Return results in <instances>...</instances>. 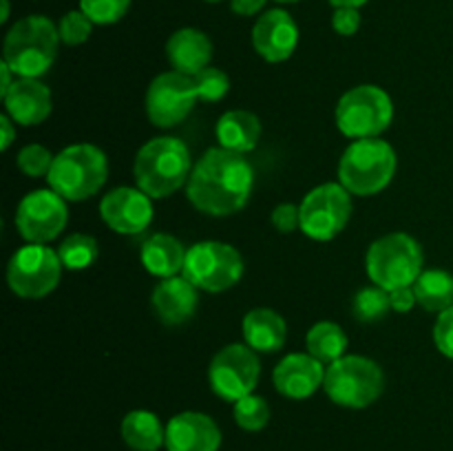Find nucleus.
<instances>
[{
  "label": "nucleus",
  "instance_id": "42",
  "mask_svg": "<svg viewBox=\"0 0 453 451\" xmlns=\"http://www.w3.org/2000/svg\"><path fill=\"white\" fill-rule=\"evenodd\" d=\"M367 0H330V4L332 7H354V9H358V7H363V4H365Z\"/></svg>",
  "mask_w": 453,
  "mask_h": 451
},
{
  "label": "nucleus",
  "instance_id": "31",
  "mask_svg": "<svg viewBox=\"0 0 453 451\" xmlns=\"http://www.w3.org/2000/svg\"><path fill=\"white\" fill-rule=\"evenodd\" d=\"M193 82L195 88H197L199 100L203 102H219L230 91V78L221 69H215V66H206L197 75H193Z\"/></svg>",
  "mask_w": 453,
  "mask_h": 451
},
{
  "label": "nucleus",
  "instance_id": "38",
  "mask_svg": "<svg viewBox=\"0 0 453 451\" xmlns=\"http://www.w3.org/2000/svg\"><path fill=\"white\" fill-rule=\"evenodd\" d=\"M389 303H392L394 312H410L418 301H416V292L414 286H405V287H396V290L389 292Z\"/></svg>",
  "mask_w": 453,
  "mask_h": 451
},
{
  "label": "nucleus",
  "instance_id": "17",
  "mask_svg": "<svg viewBox=\"0 0 453 451\" xmlns=\"http://www.w3.org/2000/svg\"><path fill=\"white\" fill-rule=\"evenodd\" d=\"M168 451H219L221 429L202 411H181L166 424Z\"/></svg>",
  "mask_w": 453,
  "mask_h": 451
},
{
  "label": "nucleus",
  "instance_id": "40",
  "mask_svg": "<svg viewBox=\"0 0 453 451\" xmlns=\"http://www.w3.org/2000/svg\"><path fill=\"white\" fill-rule=\"evenodd\" d=\"M13 119L9 118V115H0V128H3V140H0V149L7 150L9 146H12L13 137H16V133H13Z\"/></svg>",
  "mask_w": 453,
  "mask_h": 451
},
{
  "label": "nucleus",
  "instance_id": "16",
  "mask_svg": "<svg viewBox=\"0 0 453 451\" xmlns=\"http://www.w3.org/2000/svg\"><path fill=\"white\" fill-rule=\"evenodd\" d=\"M252 44L265 62H283L299 44V27L283 9H268L252 27Z\"/></svg>",
  "mask_w": 453,
  "mask_h": 451
},
{
  "label": "nucleus",
  "instance_id": "12",
  "mask_svg": "<svg viewBox=\"0 0 453 451\" xmlns=\"http://www.w3.org/2000/svg\"><path fill=\"white\" fill-rule=\"evenodd\" d=\"M261 363L248 345L233 343L221 348L208 367V383L221 401L237 402L250 396L259 383Z\"/></svg>",
  "mask_w": 453,
  "mask_h": 451
},
{
  "label": "nucleus",
  "instance_id": "36",
  "mask_svg": "<svg viewBox=\"0 0 453 451\" xmlns=\"http://www.w3.org/2000/svg\"><path fill=\"white\" fill-rule=\"evenodd\" d=\"M332 29L341 35H354L361 29V13L354 7H336L332 16Z\"/></svg>",
  "mask_w": 453,
  "mask_h": 451
},
{
  "label": "nucleus",
  "instance_id": "10",
  "mask_svg": "<svg viewBox=\"0 0 453 451\" xmlns=\"http://www.w3.org/2000/svg\"><path fill=\"white\" fill-rule=\"evenodd\" d=\"M195 287L206 292H224L237 286L243 274V259L237 248L221 241L195 243L186 252V264L181 270Z\"/></svg>",
  "mask_w": 453,
  "mask_h": 451
},
{
  "label": "nucleus",
  "instance_id": "35",
  "mask_svg": "<svg viewBox=\"0 0 453 451\" xmlns=\"http://www.w3.org/2000/svg\"><path fill=\"white\" fill-rule=\"evenodd\" d=\"M434 343H436L438 352L445 354L447 358H453V305L438 314V321L434 325Z\"/></svg>",
  "mask_w": 453,
  "mask_h": 451
},
{
  "label": "nucleus",
  "instance_id": "43",
  "mask_svg": "<svg viewBox=\"0 0 453 451\" xmlns=\"http://www.w3.org/2000/svg\"><path fill=\"white\" fill-rule=\"evenodd\" d=\"M9 18V0H3V13H0V22H7Z\"/></svg>",
  "mask_w": 453,
  "mask_h": 451
},
{
  "label": "nucleus",
  "instance_id": "3",
  "mask_svg": "<svg viewBox=\"0 0 453 451\" xmlns=\"http://www.w3.org/2000/svg\"><path fill=\"white\" fill-rule=\"evenodd\" d=\"M60 44V31L47 16L20 18L7 31L3 60L12 66L18 78L44 75L53 65Z\"/></svg>",
  "mask_w": 453,
  "mask_h": 451
},
{
  "label": "nucleus",
  "instance_id": "25",
  "mask_svg": "<svg viewBox=\"0 0 453 451\" xmlns=\"http://www.w3.org/2000/svg\"><path fill=\"white\" fill-rule=\"evenodd\" d=\"M119 433L133 451H157L166 442V427L153 411L146 409L128 411L119 424Z\"/></svg>",
  "mask_w": 453,
  "mask_h": 451
},
{
  "label": "nucleus",
  "instance_id": "18",
  "mask_svg": "<svg viewBox=\"0 0 453 451\" xmlns=\"http://www.w3.org/2000/svg\"><path fill=\"white\" fill-rule=\"evenodd\" d=\"M326 380V367L312 354H288L273 371V383L281 396L292 401L310 398Z\"/></svg>",
  "mask_w": 453,
  "mask_h": 451
},
{
  "label": "nucleus",
  "instance_id": "8",
  "mask_svg": "<svg viewBox=\"0 0 453 451\" xmlns=\"http://www.w3.org/2000/svg\"><path fill=\"white\" fill-rule=\"evenodd\" d=\"M394 119V102L376 84H361L345 93L336 104V126L345 137H379Z\"/></svg>",
  "mask_w": 453,
  "mask_h": 451
},
{
  "label": "nucleus",
  "instance_id": "14",
  "mask_svg": "<svg viewBox=\"0 0 453 451\" xmlns=\"http://www.w3.org/2000/svg\"><path fill=\"white\" fill-rule=\"evenodd\" d=\"M66 221V199L56 190H34L18 203L16 228L29 243L53 241L65 230Z\"/></svg>",
  "mask_w": 453,
  "mask_h": 451
},
{
  "label": "nucleus",
  "instance_id": "24",
  "mask_svg": "<svg viewBox=\"0 0 453 451\" xmlns=\"http://www.w3.org/2000/svg\"><path fill=\"white\" fill-rule=\"evenodd\" d=\"M186 252L180 239L173 234H153L142 246V264L150 274L159 279L177 277L184 270Z\"/></svg>",
  "mask_w": 453,
  "mask_h": 451
},
{
  "label": "nucleus",
  "instance_id": "21",
  "mask_svg": "<svg viewBox=\"0 0 453 451\" xmlns=\"http://www.w3.org/2000/svg\"><path fill=\"white\" fill-rule=\"evenodd\" d=\"M166 56L173 65V71H180V73L193 78L199 71L211 66L212 42L203 31L184 27L168 38Z\"/></svg>",
  "mask_w": 453,
  "mask_h": 451
},
{
  "label": "nucleus",
  "instance_id": "30",
  "mask_svg": "<svg viewBox=\"0 0 453 451\" xmlns=\"http://www.w3.org/2000/svg\"><path fill=\"white\" fill-rule=\"evenodd\" d=\"M233 414L242 429H246V432H261L270 420V407L265 398L250 394V396L234 402Z\"/></svg>",
  "mask_w": 453,
  "mask_h": 451
},
{
  "label": "nucleus",
  "instance_id": "41",
  "mask_svg": "<svg viewBox=\"0 0 453 451\" xmlns=\"http://www.w3.org/2000/svg\"><path fill=\"white\" fill-rule=\"evenodd\" d=\"M0 75H3V84H0V96L4 97L9 93V88L13 87V80H12L13 71H12V66H9L4 60H3V65H0Z\"/></svg>",
  "mask_w": 453,
  "mask_h": 451
},
{
  "label": "nucleus",
  "instance_id": "22",
  "mask_svg": "<svg viewBox=\"0 0 453 451\" xmlns=\"http://www.w3.org/2000/svg\"><path fill=\"white\" fill-rule=\"evenodd\" d=\"M243 339L248 348L255 352L274 354L286 343V321L281 314H277L270 308H255L243 317L242 323Z\"/></svg>",
  "mask_w": 453,
  "mask_h": 451
},
{
  "label": "nucleus",
  "instance_id": "6",
  "mask_svg": "<svg viewBox=\"0 0 453 451\" xmlns=\"http://www.w3.org/2000/svg\"><path fill=\"white\" fill-rule=\"evenodd\" d=\"M423 248L411 234L392 233L376 239L365 256V268L374 286L392 292L414 286L423 274Z\"/></svg>",
  "mask_w": 453,
  "mask_h": 451
},
{
  "label": "nucleus",
  "instance_id": "1",
  "mask_svg": "<svg viewBox=\"0 0 453 451\" xmlns=\"http://www.w3.org/2000/svg\"><path fill=\"white\" fill-rule=\"evenodd\" d=\"M255 172L246 157L228 149H208L195 164L186 195L199 212L226 217L239 212L250 199Z\"/></svg>",
  "mask_w": 453,
  "mask_h": 451
},
{
  "label": "nucleus",
  "instance_id": "7",
  "mask_svg": "<svg viewBox=\"0 0 453 451\" xmlns=\"http://www.w3.org/2000/svg\"><path fill=\"white\" fill-rule=\"evenodd\" d=\"M323 389L332 402L349 409H365L380 398L385 389V374L376 361L348 354L330 363L326 370Z\"/></svg>",
  "mask_w": 453,
  "mask_h": 451
},
{
  "label": "nucleus",
  "instance_id": "44",
  "mask_svg": "<svg viewBox=\"0 0 453 451\" xmlns=\"http://www.w3.org/2000/svg\"><path fill=\"white\" fill-rule=\"evenodd\" d=\"M277 3H299V0H277Z\"/></svg>",
  "mask_w": 453,
  "mask_h": 451
},
{
  "label": "nucleus",
  "instance_id": "19",
  "mask_svg": "<svg viewBox=\"0 0 453 451\" xmlns=\"http://www.w3.org/2000/svg\"><path fill=\"white\" fill-rule=\"evenodd\" d=\"M3 100L9 118L20 126L42 124L53 109L51 91L35 78H18Z\"/></svg>",
  "mask_w": 453,
  "mask_h": 451
},
{
  "label": "nucleus",
  "instance_id": "27",
  "mask_svg": "<svg viewBox=\"0 0 453 451\" xmlns=\"http://www.w3.org/2000/svg\"><path fill=\"white\" fill-rule=\"evenodd\" d=\"M348 334L343 327L336 325L332 321H321L317 325L310 327L308 336H305V348L308 354H312L317 361L321 363H334L341 356H345L348 349Z\"/></svg>",
  "mask_w": 453,
  "mask_h": 451
},
{
  "label": "nucleus",
  "instance_id": "28",
  "mask_svg": "<svg viewBox=\"0 0 453 451\" xmlns=\"http://www.w3.org/2000/svg\"><path fill=\"white\" fill-rule=\"evenodd\" d=\"M58 255H60L62 265L66 270H84L96 264L100 250H97L96 239L88 237V234L75 233L60 243Z\"/></svg>",
  "mask_w": 453,
  "mask_h": 451
},
{
  "label": "nucleus",
  "instance_id": "32",
  "mask_svg": "<svg viewBox=\"0 0 453 451\" xmlns=\"http://www.w3.org/2000/svg\"><path fill=\"white\" fill-rule=\"evenodd\" d=\"M131 0H80V9L91 18L93 25H115L127 16Z\"/></svg>",
  "mask_w": 453,
  "mask_h": 451
},
{
  "label": "nucleus",
  "instance_id": "33",
  "mask_svg": "<svg viewBox=\"0 0 453 451\" xmlns=\"http://www.w3.org/2000/svg\"><path fill=\"white\" fill-rule=\"evenodd\" d=\"M58 31H60V40L69 47H78V44L87 42L88 35L93 31V22L82 9L78 11H69L62 16L60 25H58Z\"/></svg>",
  "mask_w": 453,
  "mask_h": 451
},
{
  "label": "nucleus",
  "instance_id": "4",
  "mask_svg": "<svg viewBox=\"0 0 453 451\" xmlns=\"http://www.w3.org/2000/svg\"><path fill=\"white\" fill-rule=\"evenodd\" d=\"M106 177L109 162L104 150L93 144H73L56 155L47 181L66 202H84L100 193Z\"/></svg>",
  "mask_w": 453,
  "mask_h": 451
},
{
  "label": "nucleus",
  "instance_id": "26",
  "mask_svg": "<svg viewBox=\"0 0 453 451\" xmlns=\"http://www.w3.org/2000/svg\"><path fill=\"white\" fill-rule=\"evenodd\" d=\"M416 301L427 312H445L453 305V274L445 270H423L414 283Z\"/></svg>",
  "mask_w": 453,
  "mask_h": 451
},
{
  "label": "nucleus",
  "instance_id": "37",
  "mask_svg": "<svg viewBox=\"0 0 453 451\" xmlns=\"http://www.w3.org/2000/svg\"><path fill=\"white\" fill-rule=\"evenodd\" d=\"M299 206L295 203H279L273 210V226L279 233H292V230L299 228Z\"/></svg>",
  "mask_w": 453,
  "mask_h": 451
},
{
  "label": "nucleus",
  "instance_id": "39",
  "mask_svg": "<svg viewBox=\"0 0 453 451\" xmlns=\"http://www.w3.org/2000/svg\"><path fill=\"white\" fill-rule=\"evenodd\" d=\"M265 3L268 0H230V9L237 16H255L265 7Z\"/></svg>",
  "mask_w": 453,
  "mask_h": 451
},
{
  "label": "nucleus",
  "instance_id": "45",
  "mask_svg": "<svg viewBox=\"0 0 453 451\" xmlns=\"http://www.w3.org/2000/svg\"><path fill=\"white\" fill-rule=\"evenodd\" d=\"M206 3H221V0H206Z\"/></svg>",
  "mask_w": 453,
  "mask_h": 451
},
{
  "label": "nucleus",
  "instance_id": "5",
  "mask_svg": "<svg viewBox=\"0 0 453 451\" xmlns=\"http://www.w3.org/2000/svg\"><path fill=\"white\" fill-rule=\"evenodd\" d=\"M396 172V150L379 137L354 140L339 162V180L349 195L370 197L388 188Z\"/></svg>",
  "mask_w": 453,
  "mask_h": 451
},
{
  "label": "nucleus",
  "instance_id": "9",
  "mask_svg": "<svg viewBox=\"0 0 453 451\" xmlns=\"http://www.w3.org/2000/svg\"><path fill=\"white\" fill-rule=\"evenodd\" d=\"M62 261L56 250L42 243H29L12 256L7 265V283L20 299H44L58 287Z\"/></svg>",
  "mask_w": 453,
  "mask_h": 451
},
{
  "label": "nucleus",
  "instance_id": "11",
  "mask_svg": "<svg viewBox=\"0 0 453 451\" xmlns=\"http://www.w3.org/2000/svg\"><path fill=\"white\" fill-rule=\"evenodd\" d=\"M299 228L317 241H330L348 226L352 217V197L343 184L317 186L299 206Z\"/></svg>",
  "mask_w": 453,
  "mask_h": 451
},
{
  "label": "nucleus",
  "instance_id": "2",
  "mask_svg": "<svg viewBox=\"0 0 453 451\" xmlns=\"http://www.w3.org/2000/svg\"><path fill=\"white\" fill-rule=\"evenodd\" d=\"M137 188L144 190L150 199H162L188 184L193 172L188 146L177 137H155L137 150L135 166Z\"/></svg>",
  "mask_w": 453,
  "mask_h": 451
},
{
  "label": "nucleus",
  "instance_id": "15",
  "mask_svg": "<svg viewBox=\"0 0 453 451\" xmlns=\"http://www.w3.org/2000/svg\"><path fill=\"white\" fill-rule=\"evenodd\" d=\"M100 215L111 230L119 234H137L153 221V203L140 188H113L100 203Z\"/></svg>",
  "mask_w": 453,
  "mask_h": 451
},
{
  "label": "nucleus",
  "instance_id": "23",
  "mask_svg": "<svg viewBox=\"0 0 453 451\" xmlns=\"http://www.w3.org/2000/svg\"><path fill=\"white\" fill-rule=\"evenodd\" d=\"M215 135L219 140L221 149H228L239 155L250 153L259 144L261 122L250 111H228L217 122Z\"/></svg>",
  "mask_w": 453,
  "mask_h": 451
},
{
  "label": "nucleus",
  "instance_id": "20",
  "mask_svg": "<svg viewBox=\"0 0 453 451\" xmlns=\"http://www.w3.org/2000/svg\"><path fill=\"white\" fill-rule=\"evenodd\" d=\"M197 301V287L184 274L162 279L155 286L153 296H150L155 314L166 325H181L188 318H193Z\"/></svg>",
  "mask_w": 453,
  "mask_h": 451
},
{
  "label": "nucleus",
  "instance_id": "34",
  "mask_svg": "<svg viewBox=\"0 0 453 451\" xmlns=\"http://www.w3.org/2000/svg\"><path fill=\"white\" fill-rule=\"evenodd\" d=\"M53 155L51 150L44 149L40 144H29L18 153V168L25 172L27 177H42L49 175L53 166Z\"/></svg>",
  "mask_w": 453,
  "mask_h": 451
},
{
  "label": "nucleus",
  "instance_id": "13",
  "mask_svg": "<svg viewBox=\"0 0 453 451\" xmlns=\"http://www.w3.org/2000/svg\"><path fill=\"white\" fill-rule=\"evenodd\" d=\"M199 100L197 88L190 75L180 71H166L159 73L146 91V115L150 124L159 128L177 126L188 118Z\"/></svg>",
  "mask_w": 453,
  "mask_h": 451
},
{
  "label": "nucleus",
  "instance_id": "29",
  "mask_svg": "<svg viewBox=\"0 0 453 451\" xmlns=\"http://www.w3.org/2000/svg\"><path fill=\"white\" fill-rule=\"evenodd\" d=\"M392 310L389 303V292L383 287H363L357 296H354V314L358 321L374 323L385 318V314Z\"/></svg>",
  "mask_w": 453,
  "mask_h": 451
}]
</instances>
